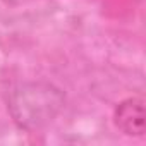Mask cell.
<instances>
[{"label":"cell","mask_w":146,"mask_h":146,"mask_svg":"<svg viewBox=\"0 0 146 146\" xmlns=\"http://www.w3.org/2000/svg\"><path fill=\"white\" fill-rule=\"evenodd\" d=\"M113 124L125 136L143 137L146 129L144 100L139 96H131L122 100L113 110Z\"/></svg>","instance_id":"cell-1"}]
</instances>
